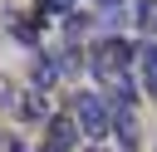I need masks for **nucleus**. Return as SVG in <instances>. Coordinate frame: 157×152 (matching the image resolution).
Returning <instances> with one entry per match:
<instances>
[{"instance_id": "obj_1", "label": "nucleus", "mask_w": 157, "mask_h": 152, "mask_svg": "<svg viewBox=\"0 0 157 152\" xmlns=\"http://www.w3.org/2000/svg\"><path fill=\"white\" fill-rule=\"evenodd\" d=\"M132 59H137V49L128 44V39H118V34H108V39H98L93 49H88V74L98 78V83H108V93L118 98V103H132L137 93H132Z\"/></svg>"}, {"instance_id": "obj_10", "label": "nucleus", "mask_w": 157, "mask_h": 152, "mask_svg": "<svg viewBox=\"0 0 157 152\" xmlns=\"http://www.w3.org/2000/svg\"><path fill=\"white\" fill-rule=\"evenodd\" d=\"M98 5H123V0H98Z\"/></svg>"}, {"instance_id": "obj_5", "label": "nucleus", "mask_w": 157, "mask_h": 152, "mask_svg": "<svg viewBox=\"0 0 157 152\" xmlns=\"http://www.w3.org/2000/svg\"><path fill=\"white\" fill-rule=\"evenodd\" d=\"M137 74H142V93L157 103V44H142L137 49Z\"/></svg>"}, {"instance_id": "obj_8", "label": "nucleus", "mask_w": 157, "mask_h": 152, "mask_svg": "<svg viewBox=\"0 0 157 152\" xmlns=\"http://www.w3.org/2000/svg\"><path fill=\"white\" fill-rule=\"evenodd\" d=\"M78 0H39V10H54V15H74Z\"/></svg>"}, {"instance_id": "obj_9", "label": "nucleus", "mask_w": 157, "mask_h": 152, "mask_svg": "<svg viewBox=\"0 0 157 152\" xmlns=\"http://www.w3.org/2000/svg\"><path fill=\"white\" fill-rule=\"evenodd\" d=\"M0 152H20V142L15 137H0Z\"/></svg>"}, {"instance_id": "obj_2", "label": "nucleus", "mask_w": 157, "mask_h": 152, "mask_svg": "<svg viewBox=\"0 0 157 152\" xmlns=\"http://www.w3.org/2000/svg\"><path fill=\"white\" fill-rule=\"evenodd\" d=\"M69 113H74V123H78L83 137H108L113 132V103L98 98V93H74Z\"/></svg>"}, {"instance_id": "obj_6", "label": "nucleus", "mask_w": 157, "mask_h": 152, "mask_svg": "<svg viewBox=\"0 0 157 152\" xmlns=\"http://www.w3.org/2000/svg\"><path fill=\"white\" fill-rule=\"evenodd\" d=\"M54 78H59V59H54V54H34V69H29V88H39V93H44Z\"/></svg>"}, {"instance_id": "obj_7", "label": "nucleus", "mask_w": 157, "mask_h": 152, "mask_svg": "<svg viewBox=\"0 0 157 152\" xmlns=\"http://www.w3.org/2000/svg\"><path fill=\"white\" fill-rule=\"evenodd\" d=\"M137 25H142L147 34H157V0H142V5H137Z\"/></svg>"}, {"instance_id": "obj_4", "label": "nucleus", "mask_w": 157, "mask_h": 152, "mask_svg": "<svg viewBox=\"0 0 157 152\" xmlns=\"http://www.w3.org/2000/svg\"><path fill=\"white\" fill-rule=\"evenodd\" d=\"M15 118H20V123H49L54 113H49L44 93H39V88H29V93H20V98H15Z\"/></svg>"}, {"instance_id": "obj_3", "label": "nucleus", "mask_w": 157, "mask_h": 152, "mask_svg": "<svg viewBox=\"0 0 157 152\" xmlns=\"http://www.w3.org/2000/svg\"><path fill=\"white\" fill-rule=\"evenodd\" d=\"M74 137H78V123H74V113H54V118H49L44 152H74Z\"/></svg>"}]
</instances>
